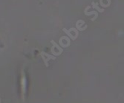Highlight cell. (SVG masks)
I'll return each mask as SVG.
<instances>
[{"instance_id":"6da1fadb","label":"cell","mask_w":124,"mask_h":103,"mask_svg":"<svg viewBox=\"0 0 124 103\" xmlns=\"http://www.w3.org/2000/svg\"><path fill=\"white\" fill-rule=\"evenodd\" d=\"M40 55L42 57V58L44 61V63L46 65V67H48L49 66L48 64V61L51 59V60H56V57L54 55H51L50 54H48L46 52H40Z\"/></svg>"},{"instance_id":"7a4b0ae2","label":"cell","mask_w":124,"mask_h":103,"mask_svg":"<svg viewBox=\"0 0 124 103\" xmlns=\"http://www.w3.org/2000/svg\"><path fill=\"white\" fill-rule=\"evenodd\" d=\"M90 8V6H88L85 9V10H84V13H85V16H91V15H94V17L93 18H92V21H95L97 18V16H98V15H97V11H92V12H88V10Z\"/></svg>"},{"instance_id":"3957f363","label":"cell","mask_w":124,"mask_h":103,"mask_svg":"<svg viewBox=\"0 0 124 103\" xmlns=\"http://www.w3.org/2000/svg\"><path fill=\"white\" fill-rule=\"evenodd\" d=\"M85 24V21H83V20H78L77 22H76V27H77V30H80V31H83L85 30L86 28H87V25H85L84 27H81L83 24Z\"/></svg>"},{"instance_id":"277c9868","label":"cell","mask_w":124,"mask_h":103,"mask_svg":"<svg viewBox=\"0 0 124 103\" xmlns=\"http://www.w3.org/2000/svg\"><path fill=\"white\" fill-rule=\"evenodd\" d=\"M92 7L94 8V9H96V10H97L98 12H100V13H103L104 12V9L103 8H100L97 6V3H95L94 2H92Z\"/></svg>"},{"instance_id":"5b68a950","label":"cell","mask_w":124,"mask_h":103,"mask_svg":"<svg viewBox=\"0 0 124 103\" xmlns=\"http://www.w3.org/2000/svg\"><path fill=\"white\" fill-rule=\"evenodd\" d=\"M0 103H1V99H0Z\"/></svg>"}]
</instances>
